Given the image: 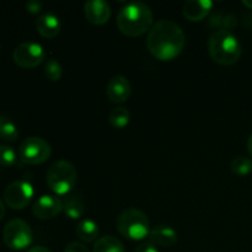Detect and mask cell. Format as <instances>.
Here are the masks:
<instances>
[{"mask_svg":"<svg viewBox=\"0 0 252 252\" xmlns=\"http://www.w3.org/2000/svg\"><path fill=\"white\" fill-rule=\"evenodd\" d=\"M52 154V148L41 137H29L20 144L19 157L24 164L39 165L46 162Z\"/></svg>","mask_w":252,"mask_h":252,"instance_id":"cell-7","label":"cell"},{"mask_svg":"<svg viewBox=\"0 0 252 252\" xmlns=\"http://www.w3.org/2000/svg\"><path fill=\"white\" fill-rule=\"evenodd\" d=\"M84 14L93 25H105L111 17V6L105 0H89L84 4Z\"/></svg>","mask_w":252,"mask_h":252,"instance_id":"cell-12","label":"cell"},{"mask_svg":"<svg viewBox=\"0 0 252 252\" xmlns=\"http://www.w3.org/2000/svg\"><path fill=\"white\" fill-rule=\"evenodd\" d=\"M231 171L239 176H246L252 172V159L244 155L234 158L230 162Z\"/></svg>","mask_w":252,"mask_h":252,"instance_id":"cell-21","label":"cell"},{"mask_svg":"<svg viewBox=\"0 0 252 252\" xmlns=\"http://www.w3.org/2000/svg\"><path fill=\"white\" fill-rule=\"evenodd\" d=\"M27 252H51V250H48V249L44 248V246H33V248L30 249Z\"/></svg>","mask_w":252,"mask_h":252,"instance_id":"cell-27","label":"cell"},{"mask_svg":"<svg viewBox=\"0 0 252 252\" xmlns=\"http://www.w3.org/2000/svg\"><path fill=\"white\" fill-rule=\"evenodd\" d=\"M16 153L9 145H0V165L5 167L14 166L16 164Z\"/></svg>","mask_w":252,"mask_h":252,"instance_id":"cell-23","label":"cell"},{"mask_svg":"<svg viewBox=\"0 0 252 252\" xmlns=\"http://www.w3.org/2000/svg\"><path fill=\"white\" fill-rule=\"evenodd\" d=\"M64 252H90L88 246L83 243H78V241H73V243L68 244L64 249Z\"/></svg>","mask_w":252,"mask_h":252,"instance_id":"cell-24","label":"cell"},{"mask_svg":"<svg viewBox=\"0 0 252 252\" xmlns=\"http://www.w3.org/2000/svg\"><path fill=\"white\" fill-rule=\"evenodd\" d=\"M94 252H126L123 244L112 235L101 236L94 245Z\"/></svg>","mask_w":252,"mask_h":252,"instance_id":"cell-18","label":"cell"},{"mask_svg":"<svg viewBox=\"0 0 252 252\" xmlns=\"http://www.w3.org/2000/svg\"><path fill=\"white\" fill-rule=\"evenodd\" d=\"M2 240L5 245L12 250H24L32 244L33 233L29 224L20 218L7 221L2 230Z\"/></svg>","mask_w":252,"mask_h":252,"instance_id":"cell-6","label":"cell"},{"mask_svg":"<svg viewBox=\"0 0 252 252\" xmlns=\"http://www.w3.org/2000/svg\"><path fill=\"white\" fill-rule=\"evenodd\" d=\"M100 229L98 224L93 219H83L76 226V235L83 243H93L97 240Z\"/></svg>","mask_w":252,"mask_h":252,"instance_id":"cell-16","label":"cell"},{"mask_svg":"<svg viewBox=\"0 0 252 252\" xmlns=\"http://www.w3.org/2000/svg\"><path fill=\"white\" fill-rule=\"evenodd\" d=\"M243 4L245 5V6H248L249 9H252V0H244Z\"/></svg>","mask_w":252,"mask_h":252,"instance_id":"cell-30","label":"cell"},{"mask_svg":"<svg viewBox=\"0 0 252 252\" xmlns=\"http://www.w3.org/2000/svg\"><path fill=\"white\" fill-rule=\"evenodd\" d=\"M61 212H63V201L52 194L41 196L32 207V213L36 218L42 219V220L56 218Z\"/></svg>","mask_w":252,"mask_h":252,"instance_id":"cell-10","label":"cell"},{"mask_svg":"<svg viewBox=\"0 0 252 252\" xmlns=\"http://www.w3.org/2000/svg\"><path fill=\"white\" fill-rule=\"evenodd\" d=\"M248 152L250 154V157L252 158V134L249 137L248 139Z\"/></svg>","mask_w":252,"mask_h":252,"instance_id":"cell-29","label":"cell"},{"mask_svg":"<svg viewBox=\"0 0 252 252\" xmlns=\"http://www.w3.org/2000/svg\"><path fill=\"white\" fill-rule=\"evenodd\" d=\"M134 252H159V250L157 249V246H154L153 244L150 243H144L140 244L139 246H137Z\"/></svg>","mask_w":252,"mask_h":252,"instance_id":"cell-26","label":"cell"},{"mask_svg":"<svg viewBox=\"0 0 252 252\" xmlns=\"http://www.w3.org/2000/svg\"><path fill=\"white\" fill-rule=\"evenodd\" d=\"M116 226L121 235L133 241L144 240L150 231L148 216L138 208H127L121 212L116 220Z\"/></svg>","mask_w":252,"mask_h":252,"instance_id":"cell-4","label":"cell"},{"mask_svg":"<svg viewBox=\"0 0 252 252\" xmlns=\"http://www.w3.org/2000/svg\"><path fill=\"white\" fill-rule=\"evenodd\" d=\"M0 138L6 142H15L19 138V129L16 125L6 116L0 115Z\"/></svg>","mask_w":252,"mask_h":252,"instance_id":"cell-20","label":"cell"},{"mask_svg":"<svg viewBox=\"0 0 252 252\" xmlns=\"http://www.w3.org/2000/svg\"><path fill=\"white\" fill-rule=\"evenodd\" d=\"M84 212H85L84 202L76 194H68L63 199V213L68 218L74 219V220L80 219L83 217Z\"/></svg>","mask_w":252,"mask_h":252,"instance_id":"cell-17","label":"cell"},{"mask_svg":"<svg viewBox=\"0 0 252 252\" xmlns=\"http://www.w3.org/2000/svg\"><path fill=\"white\" fill-rule=\"evenodd\" d=\"M130 121V112L127 107L118 106L113 108L108 115V122L116 129H123L129 125Z\"/></svg>","mask_w":252,"mask_h":252,"instance_id":"cell-19","label":"cell"},{"mask_svg":"<svg viewBox=\"0 0 252 252\" xmlns=\"http://www.w3.org/2000/svg\"><path fill=\"white\" fill-rule=\"evenodd\" d=\"M43 7V4L38 0H30L26 2V10L30 14H38Z\"/></svg>","mask_w":252,"mask_h":252,"instance_id":"cell-25","label":"cell"},{"mask_svg":"<svg viewBox=\"0 0 252 252\" xmlns=\"http://www.w3.org/2000/svg\"><path fill=\"white\" fill-rule=\"evenodd\" d=\"M33 194V186L29 181L19 180V181L11 182L5 189L4 201L7 207L15 211H20V209L26 208L31 203Z\"/></svg>","mask_w":252,"mask_h":252,"instance_id":"cell-8","label":"cell"},{"mask_svg":"<svg viewBox=\"0 0 252 252\" xmlns=\"http://www.w3.org/2000/svg\"><path fill=\"white\" fill-rule=\"evenodd\" d=\"M44 75L51 81L61 80L62 75H63V66L57 59H47L46 64H44Z\"/></svg>","mask_w":252,"mask_h":252,"instance_id":"cell-22","label":"cell"},{"mask_svg":"<svg viewBox=\"0 0 252 252\" xmlns=\"http://www.w3.org/2000/svg\"><path fill=\"white\" fill-rule=\"evenodd\" d=\"M46 58L44 48L36 42H24L20 43L12 53V59L19 66L25 69H32L43 63Z\"/></svg>","mask_w":252,"mask_h":252,"instance_id":"cell-9","label":"cell"},{"mask_svg":"<svg viewBox=\"0 0 252 252\" xmlns=\"http://www.w3.org/2000/svg\"><path fill=\"white\" fill-rule=\"evenodd\" d=\"M149 243L154 246L160 248H170L177 241V233L174 228L170 225H160L154 226L149 231Z\"/></svg>","mask_w":252,"mask_h":252,"instance_id":"cell-14","label":"cell"},{"mask_svg":"<svg viewBox=\"0 0 252 252\" xmlns=\"http://www.w3.org/2000/svg\"><path fill=\"white\" fill-rule=\"evenodd\" d=\"M213 7L211 0H187L182 5V14L189 21H202Z\"/></svg>","mask_w":252,"mask_h":252,"instance_id":"cell-13","label":"cell"},{"mask_svg":"<svg viewBox=\"0 0 252 252\" xmlns=\"http://www.w3.org/2000/svg\"><path fill=\"white\" fill-rule=\"evenodd\" d=\"M78 172L68 160H58L49 166L47 171V185L58 196H68L75 187Z\"/></svg>","mask_w":252,"mask_h":252,"instance_id":"cell-5","label":"cell"},{"mask_svg":"<svg viewBox=\"0 0 252 252\" xmlns=\"http://www.w3.org/2000/svg\"><path fill=\"white\" fill-rule=\"evenodd\" d=\"M132 85L129 80L123 75H115L106 86V95L113 103H123L129 98Z\"/></svg>","mask_w":252,"mask_h":252,"instance_id":"cell-11","label":"cell"},{"mask_svg":"<svg viewBox=\"0 0 252 252\" xmlns=\"http://www.w3.org/2000/svg\"><path fill=\"white\" fill-rule=\"evenodd\" d=\"M5 213H6V209H5L4 202H2L1 199H0V220H1V219L4 218Z\"/></svg>","mask_w":252,"mask_h":252,"instance_id":"cell-28","label":"cell"},{"mask_svg":"<svg viewBox=\"0 0 252 252\" xmlns=\"http://www.w3.org/2000/svg\"><path fill=\"white\" fill-rule=\"evenodd\" d=\"M211 58L220 65H233L240 59L243 48L238 37L228 29L216 30L208 39Z\"/></svg>","mask_w":252,"mask_h":252,"instance_id":"cell-3","label":"cell"},{"mask_svg":"<svg viewBox=\"0 0 252 252\" xmlns=\"http://www.w3.org/2000/svg\"><path fill=\"white\" fill-rule=\"evenodd\" d=\"M38 33L44 38H54L59 34L62 29L61 19L53 12H44L39 15L36 22Z\"/></svg>","mask_w":252,"mask_h":252,"instance_id":"cell-15","label":"cell"},{"mask_svg":"<svg viewBox=\"0 0 252 252\" xmlns=\"http://www.w3.org/2000/svg\"><path fill=\"white\" fill-rule=\"evenodd\" d=\"M186 36L179 24L171 20H159L148 33L147 47L154 58L169 62L181 54Z\"/></svg>","mask_w":252,"mask_h":252,"instance_id":"cell-1","label":"cell"},{"mask_svg":"<svg viewBox=\"0 0 252 252\" xmlns=\"http://www.w3.org/2000/svg\"><path fill=\"white\" fill-rule=\"evenodd\" d=\"M117 27L128 37H139L154 25V15L149 5L140 1L128 2L117 15Z\"/></svg>","mask_w":252,"mask_h":252,"instance_id":"cell-2","label":"cell"}]
</instances>
